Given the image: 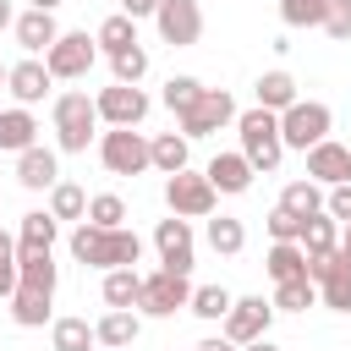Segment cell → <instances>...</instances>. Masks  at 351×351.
<instances>
[{"mask_svg":"<svg viewBox=\"0 0 351 351\" xmlns=\"http://www.w3.org/2000/svg\"><path fill=\"white\" fill-rule=\"evenodd\" d=\"M93 110H99V121H104V126H143V115H148V93H143V88L115 82V88H99Z\"/></svg>","mask_w":351,"mask_h":351,"instance_id":"obj_14","label":"cell"},{"mask_svg":"<svg viewBox=\"0 0 351 351\" xmlns=\"http://www.w3.org/2000/svg\"><path fill=\"white\" fill-rule=\"evenodd\" d=\"M280 208H291L296 219H307V214H324V186H318V181H291V186L280 192Z\"/></svg>","mask_w":351,"mask_h":351,"instance_id":"obj_30","label":"cell"},{"mask_svg":"<svg viewBox=\"0 0 351 351\" xmlns=\"http://www.w3.org/2000/svg\"><path fill=\"white\" fill-rule=\"evenodd\" d=\"M225 121H236V99H230L225 88H203L197 104L181 115V137H186V143H192V137H208V132H219Z\"/></svg>","mask_w":351,"mask_h":351,"instance_id":"obj_12","label":"cell"},{"mask_svg":"<svg viewBox=\"0 0 351 351\" xmlns=\"http://www.w3.org/2000/svg\"><path fill=\"white\" fill-rule=\"evenodd\" d=\"M99 159L110 176H143L148 170V137L137 126H110L99 137Z\"/></svg>","mask_w":351,"mask_h":351,"instance_id":"obj_6","label":"cell"},{"mask_svg":"<svg viewBox=\"0 0 351 351\" xmlns=\"http://www.w3.org/2000/svg\"><path fill=\"white\" fill-rule=\"evenodd\" d=\"M49 340H55V351H88V346H99V340H93V324H88V318H55Z\"/></svg>","mask_w":351,"mask_h":351,"instance_id":"obj_34","label":"cell"},{"mask_svg":"<svg viewBox=\"0 0 351 351\" xmlns=\"http://www.w3.org/2000/svg\"><path fill=\"white\" fill-rule=\"evenodd\" d=\"M60 0H27V11H55Z\"/></svg>","mask_w":351,"mask_h":351,"instance_id":"obj_49","label":"cell"},{"mask_svg":"<svg viewBox=\"0 0 351 351\" xmlns=\"http://www.w3.org/2000/svg\"><path fill=\"white\" fill-rule=\"evenodd\" d=\"M16 181L27 186V192H44V186H55L60 181V159H55V148H27V154H16Z\"/></svg>","mask_w":351,"mask_h":351,"instance_id":"obj_17","label":"cell"},{"mask_svg":"<svg viewBox=\"0 0 351 351\" xmlns=\"http://www.w3.org/2000/svg\"><path fill=\"white\" fill-rule=\"evenodd\" d=\"M110 71H115V82H126V88H137V82L148 77V49H143V44H132V49H121V55H110Z\"/></svg>","mask_w":351,"mask_h":351,"instance_id":"obj_35","label":"cell"},{"mask_svg":"<svg viewBox=\"0 0 351 351\" xmlns=\"http://www.w3.org/2000/svg\"><path fill=\"white\" fill-rule=\"evenodd\" d=\"M55 230H60V219H55V214H44V208L22 214V230H16V258H22V252H49V247H55Z\"/></svg>","mask_w":351,"mask_h":351,"instance_id":"obj_22","label":"cell"},{"mask_svg":"<svg viewBox=\"0 0 351 351\" xmlns=\"http://www.w3.org/2000/svg\"><path fill=\"white\" fill-rule=\"evenodd\" d=\"M324 214H329L335 225H351V181L329 186V197H324Z\"/></svg>","mask_w":351,"mask_h":351,"instance_id":"obj_42","label":"cell"},{"mask_svg":"<svg viewBox=\"0 0 351 351\" xmlns=\"http://www.w3.org/2000/svg\"><path fill=\"white\" fill-rule=\"evenodd\" d=\"M137 329H143V318H137V313H121V307H110V313L93 324V340H99L104 351H126V346L137 340Z\"/></svg>","mask_w":351,"mask_h":351,"instance_id":"obj_21","label":"cell"},{"mask_svg":"<svg viewBox=\"0 0 351 351\" xmlns=\"http://www.w3.org/2000/svg\"><path fill=\"white\" fill-rule=\"evenodd\" d=\"M230 302H236V296H230L225 285H192V302H186V307H192L197 318H208V324H219V318L230 313Z\"/></svg>","mask_w":351,"mask_h":351,"instance_id":"obj_33","label":"cell"},{"mask_svg":"<svg viewBox=\"0 0 351 351\" xmlns=\"http://www.w3.org/2000/svg\"><path fill=\"white\" fill-rule=\"evenodd\" d=\"M71 258H77L82 269H104V274H110V269H132V263L143 258V241H137V230H126V225H121V230H99V225L82 219V225L71 230Z\"/></svg>","mask_w":351,"mask_h":351,"instance_id":"obj_2","label":"cell"},{"mask_svg":"<svg viewBox=\"0 0 351 351\" xmlns=\"http://www.w3.org/2000/svg\"><path fill=\"white\" fill-rule=\"evenodd\" d=\"M269 236H274V241H296V236H302V219H296L291 208L274 203V214H269Z\"/></svg>","mask_w":351,"mask_h":351,"instance_id":"obj_43","label":"cell"},{"mask_svg":"<svg viewBox=\"0 0 351 351\" xmlns=\"http://www.w3.org/2000/svg\"><path fill=\"white\" fill-rule=\"evenodd\" d=\"M208 247H214L219 258H236V252L247 247V225H241V219H230V214H219V219L208 214Z\"/></svg>","mask_w":351,"mask_h":351,"instance_id":"obj_29","label":"cell"},{"mask_svg":"<svg viewBox=\"0 0 351 351\" xmlns=\"http://www.w3.org/2000/svg\"><path fill=\"white\" fill-rule=\"evenodd\" d=\"M154 27H159V38H165L170 49H192V44L203 38V5H197V0H159Z\"/></svg>","mask_w":351,"mask_h":351,"instance_id":"obj_10","label":"cell"},{"mask_svg":"<svg viewBox=\"0 0 351 351\" xmlns=\"http://www.w3.org/2000/svg\"><path fill=\"white\" fill-rule=\"evenodd\" d=\"M197 351H241V346H230L225 335H208V340H197Z\"/></svg>","mask_w":351,"mask_h":351,"instance_id":"obj_45","label":"cell"},{"mask_svg":"<svg viewBox=\"0 0 351 351\" xmlns=\"http://www.w3.org/2000/svg\"><path fill=\"white\" fill-rule=\"evenodd\" d=\"M11 33H16V44H22L27 55H44V49L60 38V27H55V11H22V16L11 22Z\"/></svg>","mask_w":351,"mask_h":351,"instance_id":"obj_18","label":"cell"},{"mask_svg":"<svg viewBox=\"0 0 351 351\" xmlns=\"http://www.w3.org/2000/svg\"><path fill=\"white\" fill-rule=\"evenodd\" d=\"M154 247H159V269H170V274H192V263H197V247H192V225L186 219H159L154 225Z\"/></svg>","mask_w":351,"mask_h":351,"instance_id":"obj_13","label":"cell"},{"mask_svg":"<svg viewBox=\"0 0 351 351\" xmlns=\"http://www.w3.org/2000/svg\"><path fill=\"white\" fill-rule=\"evenodd\" d=\"M214 186H208V176H192V170H176V176H165V203H170V214L176 219H208L214 214Z\"/></svg>","mask_w":351,"mask_h":351,"instance_id":"obj_8","label":"cell"},{"mask_svg":"<svg viewBox=\"0 0 351 351\" xmlns=\"http://www.w3.org/2000/svg\"><path fill=\"white\" fill-rule=\"evenodd\" d=\"M203 176H208V186H214V192H230V197H236V192H247V186H252V176H258V170H252L241 154H214Z\"/></svg>","mask_w":351,"mask_h":351,"instance_id":"obj_19","label":"cell"},{"mask_svg":"<svg viewBox=\"0 0 351 351\" xmlns=\"http://www.w3.org/2000/svg\"><path fill=\"white\" fill-rule=\"evenodd\" d=\"M11 291H16V241L0 230V296L11 302Z\"/></svg>","mask_w":351,"mask_h":351,"instance_id":"obj_41","label":"cell"},{"mask_svg":"<svg viewBox=\"0 0 351 351\" xmlns=\"http://www.w3.org/2000/svg\"><path fill=\"white\" fill-rule=\"evenodd\" d=\"M302 93H296V77L291 71H263L258 77V110H269V115H280V110H291Z\"/></svg>","mask_w":351,"mask_h":351,"instance_id":"obj_24","label":"cell"},{"mask_svg":"<svg viewBox=\"0 0 351 351\" xmlns=\"http://www.w3.org/2000/svg\"><path fill=\"white\" fill-rule=\"evenodd\" d=\"M93 126H99V110H93L88 93H60L55 99V143H60V154H88Z\"/></svg>","mask_w":351,"mask_h":351,"instance_id":"obj_4","label":"cell"},{"mask_svg":"<svg viewBox=\"0 0 351 351\" xmlns=\"http://www.w3.org/2000/svg\"><path fill=\"white\" fill-rule=\"evenodd\" d=\"M324 33L340 38V44H351V0H329V11H324Z\"/></svg>","mask_w":351,"mask_h":351,"instance_id":"obj_40","label":"cell"},{"mask_svg":"<svg viewBox=\"0 0 351 351\" xmlns=\"http://www.w3.org/2000/svg\"><path fill=\"white\" fill-rule=\"evenodd\" d=\"M186 302H192V280H186V274H170V269L143 274L137 307H143L148 318H170V313H176V307H186Z\"/></svg>","mask_w":351,"mask_h":351,"instance_id":"obj_9","label":"cell"},{"mask_svg":"<svg viewBox=\"0 0 351 351\" xmlns=\"http://www.w3.org/2000/svg\"><path fill=\"white\" fill-rule=\"evenodd\" d=\"M49 82H55V77L44 71V60H16V66L5 71V88H11V99H16L22 110H33V104L49 93Z\"/></svg>","mask_w":351,"mask_h":351,"instance_id":"obj_16","label":"cell"},{"mask_svg":"<svg viewBox=\"0 0 351 351\" xmlns=\"http://www.w3.org/2000/svg\"><path fill=\"white\" fill-rule=\"evenodd\" d=\"M241 351H280V346H274V340L263 335V340H252V346H241Z\"/></svg>","mask_w":351,"mask_h":351,"instance_id":"obj_48","label":"cell"},{"mask_svg":"<svg viewBox=\"0 0 351 351\" xmlns=\"http://www.w3.org/2000/svg\"><path fill=\"white\" fill-rule=\"evenodd\" d=\"M219 324H225V340H230V346H252V340L269 335V324H274V302H263V296H236L230 313H225Z\"/></svg>","mask_w":351,"mask_h":351,"instance_id":"obj_11","label":"cell"},{"mask_svg":"<svg viewBox=\"0 0 351 351\" xmlns=\"http://www.w3.org/2000/svg\"><path fill=\"white\" fill-rule=\"evenodd\" d=\"M154 11H159V0H121V16H132V22L137 16H154Z\"/></svg>","mask_w":351,"mask_h":351,"instance_id":"obj_44","label":"cell"},{"mask_svg":"<svg viewBox=\"0 0 351 351\" xmlns=\"http://www.w3.org/2000/svg\"><path fill=\"white\" fill-rule=\"evenodd\" d=\"M236 132H241V159L263 176V170H280V159H285V143H280V115H269V110H241L236 115Z\"/></svg>","mask_w":351,"mask_h":351,"instance_id":"obj_3","label":"cell"},{"mask_svg":"<svg viewBox=\"0 0 351 351\" xmlns=\"http://www.w3.org/2000/svg\"><path fill=\"white\" fill-rule=\"evenodd\" d=\"M329 126H335V115H329V104H318V99H296L291 110H280V143L285 148H313V143H324L329 137Z\"/></svg>","mask_w":351,"mask_h":351,"instance_id":"obj_5","label":"cell"},{"mask_svg":"<svg viewBox=\"0 0 351 351\" xmlns=\"http://www.w3.org/2000/svg\"><path fill=\"white\" fill-rule=\"evenodd\" d=\"M335 252H340V269H346V274H351V225H346V230H340V247H335Z\"/></svg>","mask_w":351,"mask_h":351,"instance_id":"obj_46","label":"cell"},{"mask_svg":"<svg viewBox=\"0 0 351 351\" xmlns=\"http://www.w3.org/2000/svg\"><path fill=\"white\" fill-rule=\"evenodd\" d=\"M49 214H55V219H82V214H88V192H82L77 181H55V186H49Z\"/></svg>","mask_w":351,"mask_h":351,"instance_id":"obj_32","label":"cell"},{"mask_svg":"<svg viewBox=\"0 0 351 351\" xmlns=\"http://www.w3.org/2000/svg\"><path fill=\"white\" fill-rule=\"evenodd\" d=\"M5 71H11V66H0V82H5Z\"/></svg>","mask_w":351,"mask_h":351,"instance_id":"obj_50","label":"cell"},{"mask_svg":"<svg viewBox=\"0 0 351 351\" xmlns=\"http://www.w3.org/2000/svg\"><path fill=\"white\" fill-rule=\"evenodd\" d=\"M296 247H302V258H324V252H335V247H340V225H335L329 214H307V219H302Z\"/></svg>","mask_w":351,"mask_h":351,"instance_id":"obj_23","label":"cell"},{"mask_svg":"<svg viewBox=\"0 0 351 351\" xmlns=\"http://www.w3.org/2000/svg\"><path fill=\"white\" fill-rule=\"evenodd\" d=\"M55 258L49 252H22L16 258V291H11V318L22 329H38L49 318V302H55Z\"/></svg>","mask_w":351,"mask_h":351,"instance_id":"obj_1","label":"cell"},{"mask_svg":"<svg viewBox=\"0 0 351 351\" xmlns=\"http://www.w3.org/2000/svg\"><path fill=\"white\" fill-rule=\"evenodd\" d=\"M329 0H280V22L285 27H324Z\"/></svg>","mask_w":351,"mask_h":351,"instance_id":"obj_37","label":"cell"},{"mask_svg":"<svg viewBox=\"0 0 351 351\" xmlns=\"http://www.w3.org/2000/svg\"><path fill=\"white\" fill-rule=\"evenodd\" d=\"M93 60H99V44H93L88 33H60V38L44 49V71H49L55 82H77V77H88Z\"/></svg>","mask_w":351,"mask_h":351,"instance_id":"obj_7","label":"cell"},{"mask_svg":"<svg viewBox=\"0 0 351 351\" xmlns=\"http://www.w3.org/2000/svg\"><path fill=\"white\" fill-rule=\"evenodd\" d=\"M307 176H313L318 186H340V181H351V148L335 143V137L313 143V148H307Z\"/></svg>","mask_w":351,"mask_h":351,"instance_id":"obj_15","label":"cell"},{"mask_svg":"<svg viewBox=\"0 0 351 351\" xmlns=\"http://www.w3.org/2000/svg\"><path fill=\"white\" fill-rule=\"evenodd\" d=\"M197 93H203L197 77H170V82H165V104H170L176 115H186V110L197 104Z\"/></svg>","mask_w":351,"mask_h":351,"instance_id":"obj_38","label":"cell"},{"mask_svg":"<svg viewBox=\"0 0 351 351\" xmlns=\"http://www.w3.org/2000/svg\"><path fill=\"white\" fill-rule=\"evenodd\" d=\"M263 269H269V280L280 285V280H302V274H307V258H302L296 241H274L269 258H263Z\"/></svg>","mask_w":351,"mask_h":351,"instance_id":"obj_26","label":"cell"},{"mask_svg":"<svg viewBox=\"0 0 351 351\" xmlns=\"http://www.w3.org/2000/svg\"><path fill=\"white\" fill-rule=\"evenodd\" d=\"M11 22H16V5H11V0H0V33H5Z\"/></svg>","mask_w":351,"mask_h":351,"instance_id":"obj_47","label":"cell"},{"mask_svg":"<svg viewBox=\"0 0 351 351\" xmlns=\"http://www.w3.org/2000/svg\"><path fill=\"white\" fill-rule=\"evenodd\" d=\"M318 296H324V307L351 313V274H346V269H335L329 280H318Z\"/></svg>","mask_w":351,"mask_h":351,"instance_id":"obj_39","label":"cell"},{"mask_svg":"<svg viewBox=\"0 0 351 351\" xmlns=\"http://www.w3.org/2000/svg\"><path fill=\"white\" fill-rule=\"evenodd\" d=\"M88 225H99V230H121V219H126V203L115 197V192H99V197H88V214H82Z\"/></svg>","mask_w":351,"mask_h":351,"instance_id":"obj_36","label":"cell"},{"mask_svg":"<svg viewBox=\"0 0 351 351\" xmlns=\"http://www.w3.org/2000/svg\"><path fill=\"white\" fill-rule=\"evenodd\" d=\"M318 302V285L302 274V280H280L274 285V313H307Z\"/></svg>","mask_w":351,"mask_h":351,"instance_id":"obj_31","label":"cell"},{"mask_svg":"<svg viewBox=\"0 0 351 351\" xmlns=\"http://www.w3.org/2000/svg\"><path fill=\"white\" fill-rule=\"evenodd\" d=\"M137 291H143V274H137V269H110V274H104V307L132 313V307H137Z\"/></svg>","mask_w":351,"mask_h":351,"instance_id":"obj_27","label":"cell"},{"mask_svg":"<svg viewBox=\"0 0 351 351\" xmlns=\"http://www.w3.org/2000/svg\"><path fill=\"white\" fill-rule=\"evenodd\" d=\"M93 44H99L104 55H121V49H132V44H137V22L115 11V16H104V22H99V33H93Z\"/></svg>","mask_w":351,"mask_h":351,"instance_id":"obj_28","label":"cell"},{"mask_svg":"<svg viewBox=\"0 0 351 351\" xmlns=\"http://www.w3.org/2000/svg\"><path fill=\"white\" fill-rule=\"evenodd\" d=\"M38 143V121H33V110H0V154H27Z\"/></svg>","mask_w":351,"mask_h":351,"instance_id":"obj_20","label":"cell"},{"mask_svg":"<svg viewBox=\"0 0 351 351\" xmlns=\"http://www.w3.org/2000/svg\"><path fill=\"white\" fill-rule=\"evenodd\" d=\"M148 165L165 170V176L186 170V137H181V132H159V137L148 143Z\"/></svg>","mask_w":351,"mask_h":351,"instance_id":"obj_25","label":"cell"}]
</instances>
